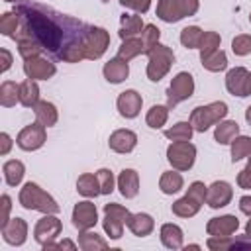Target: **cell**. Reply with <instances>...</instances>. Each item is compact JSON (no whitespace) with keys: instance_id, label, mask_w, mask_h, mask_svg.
<instances>
[{"instance_id":"f1b7e54d","label":"cell","mask_w":251,"mask_h":251,"mask_svg":"<svg viewBox=\"0 0 251 251\" xmlns=\"http://www.w3.org/2000/svg\"><path fill=\"white\" fill-rule=\"evenodd\" d=\"M39 102V86L33 78H25L20 82V104L25 108H35Z\"/></svg>"},{"instance_id":"91938a15","label":"cell","mask_w":251,"mask_h":251,"mask_svg":"<svg viewBox=\"0 0 251 251\" xmlns=\"http://www.w3.org/2000/svg\"><path fill=\"white\" fill-rule=\"evenodd\" d=\"M4 2H12V4H16V2H20V0H4Z\"/></svg>"},{"instance_id":"7a4b0ae2","label":"cell","mask_w":251,"mask_h":251,"mask_svg":"<svg viewBox=\"0 0 251 251\" xmlns=\"http://www.w3.org/2000/svg\"><path fill=\"white\" fill-rule=\"evenodd\" d=\"M18 200H20L22 208L33 210V212H41V214H59V210H61L57 200L51 194H47L39 184H35L31 180L22 186Z\"/></svg>"},{"instance_id":"4fadbf2b","label":"cell","mask_w":251,"mask_h":251,"mask_svg":"<svg viewBox=\"0 0 251 251\" xmlns=\"http://www.w3.org/2000/svg\"><path fill=\"white\" fill-rule=\"evenodd\" d=\"M24 73H25L27 78H33V80H47V78H51V76L57 73V67H55L49 59L37 55V57H31V59H25V61H24Z\"/></svg>"},{"instance_id":"7402d4cb","label":"cell","mask_w":251,"mask_h":251,"mask_svg":"<svg viewBox=\"0 0 251 251\" xmlns=\"http://www.w3.org/2000/svg\"><path fill=\"white\" fill-rule=\"evenodd\" d=\"M127 227L133 235L137 237H147L153 229H155V220L145 214V212H137V214H131L129 220H127Z\"/></svg>"},{"instance_id":"d4e9b609","label":"cell","mask_w":251,"mask_h":251,"mask_svg":"<svg viewBox=\"0 0 251 251\" xmlns=\"http://www.w3.org/2000/svg\"><path fill=\"white\" fill-rule=\"evenodd\" d=\"M239 135V124L235 120H222L214 127V139L220 145H229Z\"/></svg>"},{"instance_id":"e0dca14e","label":"cell","mask_w":251,"mask_h":251,"mask_svg":"<svg viewBox=\"0 0 251 251\" xmlns=\"http://www.w3.org/2000/svg\"><path fill=\"white\" fill-rule=\"evenodd\" d=\"M239 227V220L231 214L220 216V218H212L206 224V231L208 235H216V237H229L237 231Z\"/></svg>"},{"instance_id":"7dc6e473","label":"cell","mask_w":251,"mask_h":251,"mask_svg":"<svg viewBox=\"0 0 251 251\" xmlns=\"http://www.w3.org/2000/svg\"><path fill=\"white\" fill-rule=\"evenodd\" d=\"M120 4L127 10H133L135 14H145L151 8V0H120Z\"/></svg>"},{"instance_id":"3957f363","label":"cell","mask_w":251,"mask_h":251,"mask_svg":"<svg viewBox=\"0 0 251 251\" xmlns=\"http://www.w3.org/2000/svg\"><path fill=\"white\" fill-rule=\"evenodd\" d=\"M227 116V104L222 102V100H216V102H210L206 106H196L192 112H190V126L194 127V131L198 133H204L208 131L212 126L220 124L224 118Z\"/></svg>"},{"instance_id":"74e56055","label":"cell","mask_w":251,"mask_h":251,"mask_svg":"<svg viewBox=\"0 0 251 251\" xmlns=\"http://www.w3.org/2000/svg\"><path fill=\"white\" fill-rule=\"evenodd\" d=\"M194 133V127L190 126V122H176L175 126L165 129V137L171 141H190Z\"/></svg>"},{"instance_id":"30bf717a","label":"cell","mask_w":251,"mask_h":251,"mask_svg":"<svg viewBox=\"0 0 251 251\" xmlns=\"http://www.w3.org/2000/svg\"><path fill=\"white\" fill-rule=\"evenodd\" d=\"M63 231V224L55 214H45L43 218L37 220L33 227V239L43 247L47 243H53Z\"/></svg>"},{"instance_id":"d6a6232c","label":"cell","mask_w":251,"mask_h":251,"mask_svg":"<svg viewBox=\"0 0 251 251\" xmlns=\"http://www.w3.org/2000/svg\"><path fill=\"white\" fill-rule=\"evenodd\" d=\"M145 53V45L141 41V37H127V39H122V45L118 49V57L126 59V61H131L135 59L137 55Z\"/></svg>"},{"instance_id":"7c38bea8","label":"cell","mask_w":251,"mask_h":251,"mask_svg":"<svg viewBox=\"0 0 251 251\" xmlns=\"http://www.w3.org/2000/svg\"><path fill=\"white\" fill-rule=\"evenodd\" d=\"M71 220H73V226H75L78 231L92 229V227L98 224V210H96V204L90 202V200L76 202L75 208H73Z\"/></svg>"},{"instance_id":"836d02e7","label":"cell","mask_w":251,"mask_h":251,"mask_svg":"<svg viewBox=\"0 0 251 251\" xmlns=\"http://www.w3.org/2000/svg\"><path fill=\"white\" fill-rule=\"evenodd\" d=\"M78 247L82 251H104L108 249V241L102 239L96 231H80L78 235Z\"/></svg>"},{"instance_id":"cb8c5ba5","label":"cell","mask_w":251,"mask_h":251,"mask_svg":"<svg viewBox=\"0 0 251 251\" xmlns=\"http://www.w3.org/2000/svg\"><path fill=\"white\" fill-rule=\"evenodd\" d=\"M200 63L210 73H222L227 69V55L222 49L206 51V53H200Z\"/></svg>"},{"instance_id":"f546056e","label":"cell","mask_w":251,"mask_h":251,"mask_svg":"<svg viewBox=\"0 0 251 251\" xmlns=\"http://www.w3.org/2000/svg\"><path fill=\"white\" fill-rule=\"evenodd\" d=\"M182 186H184V180H182V175L176 173V169L165 171L159 178V188L163 194H176L178 190H182Z\"/></svg>"},{"instance_id":"ab89813d","label":"cell","mask_w":251,"mask_h":251,"mask_svg":"<svg viewBox=\"0 0 251 251\" xmlns=\"http://www.w3.org/2000/svg\"><path fill=\"white\" fill-rule=\"evenodd\" d=\"M202 29L198 25H186L180 29V43L186 49H198L200 47V39H202Z\"/></svg>"},{"instance_id":"4dcf8cb0","label":"cell","mask_w":251,"mask_h":251,"mask_svg":"<svg viewBox=\"0 0 251 251\" xmlns=\"http://www.w3.org/2000/svg\"><path fill=\"white\" fill-rule=\"evenodd\" d=\"M76 192L84 198H96L100 192V184H98V176L92 173H84L78 176L76 180Z\"/></svg>"},{"instance_id":"8992f818","label":"cell","mask_w":251,"mask_h":251,"mask_svg":"<svg viewBox=\"0 0 251 251\" xmlns=\"http://www.w3.org/2000/svg\"><path fill=\"white\" fill-rule=\"evenodd\" d=\"M131 212L116 202H108L104 204V220H102V227L106 231V235L110 239H120L124 233V226H127Z\"/></svg>"},{"instance_id":"11a10c76","label":"cell","mask_w":251,"mask_h":251,"mask_svg":"<svg viewBox=\"0 0 251 251\" xmlns=\"http://www.w3.org/2000/svg\"><path fill=\"white\" fill-rule=\"evenodd\" d=\"M245 96H251V73L247 75V80H245Z\"/></svg>"},{"instance_id":"44dd1931","label":"cell","mask_w":251,"mask_h":251,"mask_svg":"<svg viewBox=\"0 0 251 251\" xmlns=\"http://www.w3.org/2000/svg\"><path fill=\"white\" fill-rule=\"evenodd\" d=\"M118 188L124 198H135L139 192V173L135 169H124L118 175Z\"/></svg>"},{"instance_id":"ac0fdd59","label":"cell","mask_w":251,"mask_h":251,"mask_svg":"<svg viewBox=\"0 0 251 251\" xmlns=\"http://www.w3.org/2000/svg\"><path fill=\"white\" fill-rule=\"evenodd\" d=\"M108 145H110V149L116 151V153H122V155L131 153V151L135 149V145H137V135H135V131H131V129H116V131L110 135Z\"/></svg>"},{"instance_id":"ba28073f","label":"cell","mask_w":251,"mask_h":251,"mask_svg":"<svg viewBox=\"0 0 251 251\" xmlns=\"http://www.w3.org/2000/svg\"><path fill=\"white\" fill-rule=\"evenodd\" d=\"M167 161L176 171H190L196 161V145L190 141H173L167 147Z\"/></svg>"},{"instance_id":"603a6c76","label":"cell","mask_w":251,"mask_h":251,"mask_svg":"<svg viewBox=\"0 0 251 251\" xmlns=\"http://www.w3.org/2000/svg\"><path fill=\"white\" fill-rule=\"evenodd\" d=\"M145 27L143 20L139 14H122L120 18V37L127 39V37H137V33H141Z\"/></svg>"},{"instance_id":"277c9868","label":"cell","mask_w":251,"mask_h":251,"mask_svg":"<svg viewBox=\"0 0 251 251\" xmlns=\"http://www.w3.org/2000/svg\"><path fill=\"white\" fill-rule=\"evenodd\" d=\"M145 55H147V71L145 73L151 82H159L161 78H165V75L175 65V53L169 45L157 43Z\"/></svg>"},{"instance_id":"d6986e66","label":"cell","mask_w":251,"mask_h":251,"mask_svg":"<svg viewBox=\"0 0 251 251\" xmlns=\"http://www.w3.org/2000/svg\"><path fill=\"white\" fill-rule=\"evenodd\" d=\"M102 75H104V78H106L110 84H120V82H124V80L129 76V65H127L126 59H122V57L116 55L114 59H110V61L104 65Z\"/></svg>"},{"instance_id":"f6af8a7d","label":"cell","mask_w":251,"mask_h":251,"mask_svg":"<svg viewBox=\"0 0 251 251\" xmlns=\"http://www.w3.org/2000/svg\"><path fill=\"white\" fill-rule=\"evenodd\" d=\"M220 43H222V37L220 33L216 31H204L202 33V39H200V53H206V51H214V49H220Z\"/></svg>"},{"instance_id":"5b68a950","label":"cell","mask_w":251,"mask_h":251,"mask_svg":"<svg viewBox=\"0 0 251 251\" xmlns=\"http://www.w3.org/2000/svg\"><path fill=\"white\" fill-rule=\"evenodd\" d=\"M198 0H157V18L167 24H176L198 12Z\"/></svg>"},{"instance_id":"60d3db41","label":"cell","mask_w":251,"mask_h":251,"mask_svg":"<svg viewBox=\"0 0 251 251\" xmlns=\"http://www.w3.org/2000/svg\"><path fill=\"white\" fill-rule=\"evenodd\" d=\"M41 51H43V47H41L35 39H20V41H18V53L22 55L24 61L41 55Z\"/></svg>"},{"instance_id":"681fc988","label":"cell","mask_w":251,"mask_h":251,"mask_svg":"<svg viewBox=\"0 0 251 251\" xmlns=\"http://www.w3.org/2000/svg\"><path fill=\"white\" fill-rule=\"evenodd\" d=\"M10 208H12V198L8 194H2V220H0V227L10 220Z\"/></svg>"},{"instance_id":"94428289","label":"cell","mask_w":251,"mask_h":251,"mask_svg":"<svg viewBox=\"0 0 251 251\" xmlns=\"http://www.w3.org/2000/svg\"><path fill=\"white\" fill-rule=\"evenodd\" d=\"M100 2H110V0H100Z\"/></svg>"},{"instance_id":"1f68e13d","label":"cell","mask_w":251,"mask_h":251,"mask_svg":"<svg viewBox=\"0 0 251 251\" xmlns=\"http://www.w3.org/2000/svg\"><path fill=\"white\" fill-rule=\"evenodd\" d=\"M200 208H202V204H200V202H196L194 198L186 196V194H184L182 198L175 200V202H173V206H171L173 214H175V216H178V218H192V216H196V214L200 212Z\"/></svg>"},{"instance_id":"83f0119b","label":"cell","mask_w":251,"mask_h":251,"mask_svg":"<svg viewBox=\"0 0 251 251\" xmlns=\"http://www.w3.org/2000/svg\"><path fill=\"white\" fill-rule=\"evenodd\" d=\"M2 173H4V180L8 186H18L25 175V165L18 159H10L2 165Z\"/></svg>"},{"instance_id":"e575fe53","label":"cell","mask_w":251,"mask_h":251,"mask_svg":"<svg viewBox=\"0 0 251 251\" xmlns=\"http://www.w3.org/2000/svg\"><path fill=\"white\" fill-rule=\"evenodd\" d=\"M169 120V106H163V104H155L147 110V116H145V124L151 127V129H161Z\"/></svg>"},{"instance_id":"8fae6325","label":"cell","mask_w":251,"mask_h":251,"mask_svg":"<svg viewBox=\"0 0 251 251\" xmlns=\"http://www.w3.org/2000/svg\"><path fill=\"white\" fill-rule=\"evenodd\" d=\"M45 129H47V127L41 126L39 122L25 126V127L18 133L16 145H18L20 149H24V151H37V149H41V147L45 145V141H47V131H45Z\"/></svg>"},{"instance_id":"bcb514c9","label":"cell","mask_w":251,"mask_h":251,"mask_svg":"<svg viewBox=\"0 0 251 251\" xmlns=\"http://www.w3.org/2000/svg\"><path fill=\"white\" fill-rule=\"evenodd\" d=\"M206 190H208V186H206L204 182L194 180V182L186 188V196H190V198H194L196 202L204 204V202H206Z\"/></svg>"},{"instance_id":"52a82bcc","label":"cell","mask_w":251,"mask_h":251,"mask_svg":"<svg viewBox=\"0 0 251 251\" xmlns=\"http://www.w3.org/2000/svg\"><path fill=\"white\" fill-rule=\"evenodd\" d=\"M110 47V33L104 27L98 25H88L86 33L82 37V49H84V59L96 61L100 59L106 49Z\"/></svg>"},{"instance_id":"ffe728a7","label":"cell","mask_w":251,"mask_h":251,"mask_svg":"<svg viewBox=\"0 0 251 251\" xmlns=\"http://www.w3.org/2000/svg\"><path fill=\"white\" fill-rule=\"evenodd\" d=\"M247 75L249 71L245 67H235V69H229L227 75H226V88L231 96H239V98H245V80H247Z\"/></svg>"},{"instance_id":"5bb4252c","label":"cell","mask_w":251,"mask_h":251,"mask_svg":"<svg viewBox=\"0 0 251 251\" xmlns=\"http://www.w3.org/2000/svg\"><path fill=\"white\" fill-rule=\"evenodd\" d=\"M116 106H118V112L122 118H127V120H133L139 116L141 112V106H143V98L137 90L129 88V90H124L120 92L118 100H116Z\"/></svg>"},{"instance_id":"7bdbcfd3","label":"cell","mask_w":251,"mask_h":251,"mask_svg":"<svg viewBox=\"0 0 251 251\" xmlns=\"http://www.w3.org/2000/svg\"><path fill=\"white\" fill-rule=\"evenodd\" d=\"M159 37H161V29H159L155 24H145V27H143V31H141V41H143V45H145V53H147L153 45L159 43Z\"/></svg>"},{"instance_id":"b9f144b4","label":"cell","mask_w":251,"mask_h":251,"mask_svg":"<svg viewBox=\"0 0 251 251\" xmlns=\"http://www.w3.org/2000/svg\"><path fill=\"white\" fill-rule=\"evenodd\" d=\"M96 176H98V184H100V192L102 194H112L118 180L114 178V173L110 169H98L96 171Z\"/></svg>"},{"instance_id":"2e32d148","label":"cell","mask_w":251,"mask_h":251,"mask_svg":"<svg viewBox=\"0 0 251 251\" xmlns=\"http://www.w3.org/2000/svg\"><path fill=\"white\" fill-rule=\"evenodd\" d=\"M0 229H2V239L8 245L20 247L27 239V222L24 218H10Z\"/></svg>"},{"instance_id":"f5cc1de1","label":"cell","mask_w":251,"mask_h":251,"mask_svg":"<svg viewBox=\"0 0 251 251\" xmlns=\"http://www.w3.org/2000/svg\"><path fill=\"white\" fill-rule=\"evenodd\" d=\"M12 145H14L12 137H10L6 131H2V133H0V155H2V157H4V155H8V153H10V149H12Z\"/></svg>"},{"instance_id":"680465c9","label":"cell","mask_w":251,"mask_h":251,"mask_svg":"<svg viewBox=\"0 0 251 251\" xmlns=\"http://www.w3.org/2000/svg\"><path fill=\"white\" fill-rule=\"evenodd\" d=\"M245 169H249V171H251V155L247 157V167H245Z\"/></svg>"},{"instance_id":"4316f807","label":"cell","mask_w":251,"mask_h":251,"mask_svg":"<svg viewBox=\"0 0 251 251\" xmlns=\"http://www.w3.org/2000/svg\"><path fill=\"white\" fill-rule=\"evenodd\" d=\"M159 235H161V243L167 249H182L184 233H182L180 226H176V224H163Z\"/></svg>"},{"instance_id":"9c48e42d","label":"cell","mask_w":251,"mask_h":251,"mask_svg":"<svg viewBox=\"0 0 251 251\" xmlns=\"http://www.w3.org/2000/svg\"><path fill=\"white\" fill-rule=\"evenodd\" d=\"M192 94H194V78L190 73L180 71L171 78V84L167 88V106L175 108L176 104L188 100Z\"/></svg>"},{"instance_id":"8d00e7d4","label":"cell","mask_w":251,"mask_h":251,"mask_svg":"<svg viewBox=\"0 0 251 251\" xmlns=\"http://www.w3.org/2000/svg\"><path fill=\"white\" fill-rule=\"evenodd\" d=\"M20 102V84L14 80H4L0 84V104L4 108H12Z\"/></svg>"},{"instance_id":"db71d44e","label":"cell","mask_w":251,"mask_h":251,"mask_svg":"<svg viewBox=\"0 0 251 251\" xmlns=\"http://www.w3.org/2000/svg\"><path fill=\"white\" fill-rule=\"evenodd\" d=\"M239 210H241L245 216H251V194L239 198Z\"/></svg>"},{"instance_id":"9f6ffc18","label":"cell","mask_w":251,"mask_h":251,"mask_svg":"<svg viewBox=\"0 0 251 251\" xmlns=\"http://www.w3.org/2000/svg\"><path fill=\"white\" fill-rule=\"evenodd\" d=\"M245 122L251 126V106H247V110H245Z\"/></svg>"},{"instance_id":"816d5d0a","label":"cell","mask_w":251,"mask_h":251,"mask_svg":"<svg viewBox=\"0 0 251 251\" xmlns=\"http://www.w3.org/2000/svg\"><path fill=\"white\" fill-rule=\"evenodd\" d=\"M0 59H2V61H0V63H2V65H0V73L10 71V67H12V53H10L6 47L0 49Z\"/></svg>"},{"instance_id":"484cf974","label":"cell","mask_w":251,"mask_h":251,"mask_svg":"<svg viewBox=\"0 0 251 251\" xmlns=\"http://www.w3.org/2000/svg\"><path fill=\"white\" fill-rule=\"evenodd\" d=\"M33 114H35V122H39L41 126L45 127H51L57 124L59 120V112H57V106L53 102H47V100H39L33 108Z\"/></svg>"},{"instance_id":"ee69618b","label":"cell","mask_w":251,"mask_h":251,"mask_svg":"<svg viewBox=\"0 0 251 251\" xmlns=\"http://www.w3.org/2000/svg\"><path fill=\"white\" fill-rule=\"evenodd\" d=\"M231 51L237 55V57H245L251 53V35L249 33H239L233 37L231 41Z\"/></svg>"},{"instance_id":"6f0895ef","label":"cell","mask_w":251,"mask_h":251,"mask_svg":"<svg viewBox=\"0 0 251 251\" xmlns=\"http://www.w3.org/2000/svg\"><path fill=\"white\" fill-rule=\"evenodd\" d=\"M184 249H186V251H188V249H200V245H186Z\"/></svg>"},{"instance_id":"f35d334b","label":"cell","mask_w":251,"mask_h":251,"mask_svg":"<svg viewBox=\"0 0 251 251\" xmlns=\"http://www.w3.org/2000/svg\"><path fill=\"white\" fill-rule=\"evenodd\" d=\"M229 145H231V161L233 163L247 159L251 155V137L249 135H237Z\"/></svg>"},{"instance_id":"6da1fadb","label":"cell","mask_w":251,"mask_h":251,"mask_svg":"<svg viewBox=\"0 0 251 251\" xmlns=\"http://www.w3.org/2000/svg\"><path fill=\"white\" fill-rule=\"evenodd\" d=\"M14 12L22 16V25L14 35L16 41L35 39L45 51L65 63H80L84 59L82 37L88 25L37 2L20 0Z\"/></svg>"},{"instance_id":"d590c367","label":"cell","mask_w":251,"mask_h":251,"mask_svg":"<svg viewBox=\"0 0 251 251\" xmlns=\"http://www.w3.org/2000/svg\"><path fill=\"white\" fill-rule=\"evenodd\" d=\"M20 25H22V16H20L18 12L12 10V12H4V14L0 16V33H2V35L14 39V35H16L18 29H20Z\"/></svg>"},{"instance_id":"6125c7cd","label":"cell","mask_w":251,"mask_h":251,"mask_svg":"<svg viewBox=\"0 0 251 251\" xmlns=\"http://www.w3.org/2000/svg\"><path fill=\"white\" fill-rule=\"evenodd\" d=\"M249 22H251V14H249Z\"/></svg>"},{"instance_id":"9a60e30c","label":"cell","mask_w":251,"mask_h":251,"mask_svg":"<svg viewBox=\"0 0 251 251\" xmlns=\"http://www.w3.org/2000/svg\"><path fill=\"white\" fill-rule=\"evenodd\" d=\"M231 198H233V188L226 180H216L206 190V204L212 210H218V208L227 206L231 202Z\"/></svg>"},{"instance_id":"c3c4849f","label":"cell","mask_w":251,"mask_h":251,"mask_svg":"<svg viewBox=\"0 0 251 251\" xmlns=\"http://www.w3.org/2000/svg\"><path fill=\"white\" fill-rule=\"evenodd\" d=\"M237 184L243 190H251V171L249 169H241L237 173Z\"/></svg>"},{"instance_id":"f907efd6","label":"cell","mask_w":251,"mask_h":251,"mask_svg":"<svg viewBox=\"0 0 251 251\" xmlns=\"http://www.w3.org/2000/svg\"><path fill=\"white\" fill-rule=\"evenodd\" d=\"M43 249L45 251H51V249H71V251H75L76 249V243H73L71 239H63V241H59V243H47V245H43Z\"/></svg>"}]
</instances>
